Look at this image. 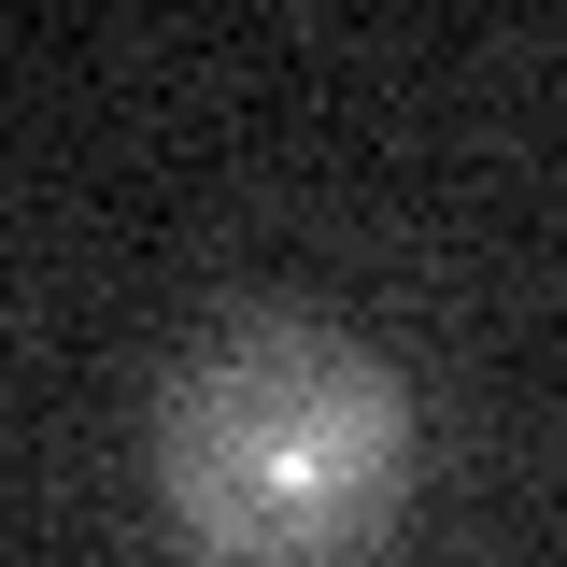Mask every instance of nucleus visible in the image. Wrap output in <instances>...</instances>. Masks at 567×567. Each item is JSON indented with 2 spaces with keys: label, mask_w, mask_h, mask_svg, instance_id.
Here are the masks:
<instances>
[{
  "label": "nucleus",
  "mask_w": 567,
  "mask_h": 567,
  "mask_svg": "<svg viewBox=\"0 0 567 567\" xmlns=\"http://www.w3.org/2000/svg\"><path fill=\"white\" fill-rule=\"evenodd\" d=\"M412 383L327 312H213L156 383V525L185 567H369L412 511Z\"/></svg>",
  "instance_id": "obj_1"
}]
</instances>
